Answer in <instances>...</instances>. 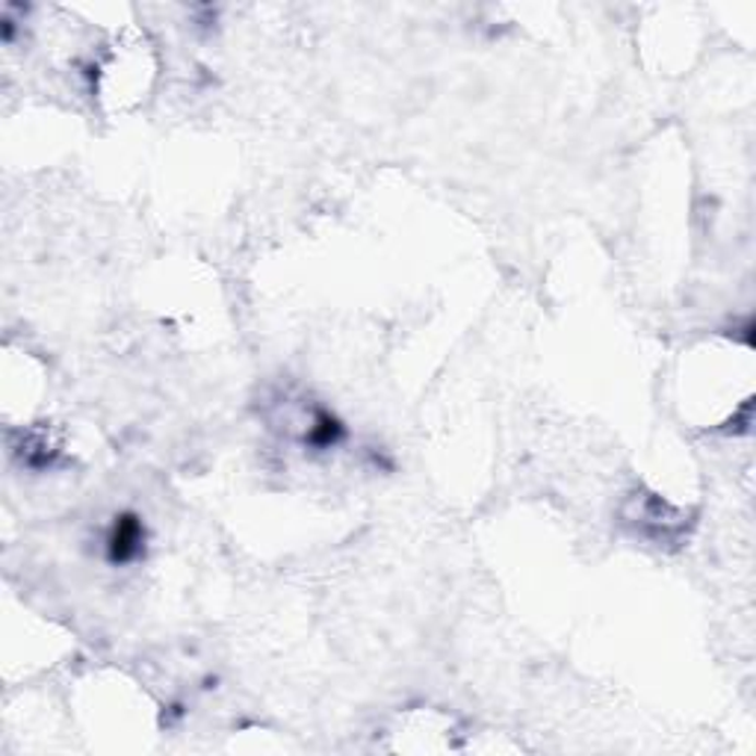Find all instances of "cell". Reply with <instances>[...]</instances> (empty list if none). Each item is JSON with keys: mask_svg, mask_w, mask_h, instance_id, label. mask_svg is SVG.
<instances>
[{"mask_svg": "<svg viewBox=\"0 0 756 756\" xmlns=\"http://www.w3.org/2000/svg\"><path fill=\"white\" fill-rule=\"evenodd\" d=\"M636 529H641V535L653 538V541L671 544V541H677L686 532V518H683V511L671 508L659 497H645L641 499Z\"/></svg>", "mask_w": 756, "mask_h": 756, "instance_id": "6da1fadb", "label": "cell"}, {"mask_svg": "<svg viewBox=\"0 0 756 756\" xmlns=\"http://www.w3.org/2000/svg\"><path fill=\"white\" fill-rule=\"evenodd\" d=\"M142 544H145V532H142V523L137 518H116V527H113L110 535V558L116 565H125V562H133V558L142 553Z\"/></svg>", "mask_w": 756, "mask_h": 756, "instance_id": "7a4b0ae2", "label": "cell"}]
</instances>
